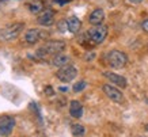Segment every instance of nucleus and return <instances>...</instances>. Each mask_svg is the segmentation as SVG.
I'll return each instance as SVG.
<instances>
[{
    "mask_svg": "<svg viewBox=\"0 0 148 137\" xmlns=\"http://www.w3.org/2000/svg\"><path fill=\"white\" fill-rule=\"evenodd\" d=\"M38 23L42 25V26H50V25H53V11L52 10H45L38 16Z\"/></svg>",
    "mask_w": 148,
    "mask_h": 137,
    "instance_id": "nucleus-12",
    "label": "nucleus"
},
{
    "mask_svg": "<svg viewBox=\"0 0 148 137\" xmlns=\"http://www.w3.org/2000/svg\"><path fill=\"white\" fill-rule=\"evenodd\" d=\"M95 57V53H90V54H86V60H88V61H90V60H92V58Z\"/></svg>",
    "mask_w": 148,
    "mask_h": 137,
    "instance_id": "nucleus-22",
    "label": "nucleus"
},
{
    "mask_svg": "<svg viewBox=\"0 0 148 137\" xmlns=\"http://www.w3.org/2000/svg\"><path fill=\"white\" fill-rule=\"evenodd\" d=\"M147 129H148V126H147Z\"/></svg>",
    "mask_w": 148,
    "mask_h": 137,
    "instance_id": "nucleus-25",
    "label": "nucleus"
},
{
    "mask_svg": "<svg viewBox=\"0 0 148 137\" xmlns=\"http://www.w3.org/2000/svg\"><path fill=\"white\" fill-rule=\"evenodd\" d=\"M141 27H143L144 31H147V33H148V19H145V21L141 23Z\"/></svg>",
    "mask_w": 148,
    "mask_h": 137,
    "instance_id": "nucleus-21",
    "label": "nucleus"
},
{
    "mask_svg": "<svg viewBox=\"0 0 148 137\" xmlns=\"http://www.w3.org/2000/svg\"><path fill=\"white\" fill-rule=\"evenodd\" d=\"M69 1H72V0H54V3L58 5H64V4H68Z\"/></svg>",
    "mask_w": 148,
    "mask_h": 137,
    "instance_id": "nucleus-19",
    "label": "nucleus"
},
{
    "mask_svg": "<svg viewBox=\"0 0 148 137\" xmlns=\"http://www.w3.org/2000/svg\"><path fill=\"white\" fill-rule=\"evenodd\" d=\"M65 42L64 41H58V40H52V41H48L45 44L42 45L38 50L36 52L37 57L38 58H45L48 56H57L63 52L65 49Z\"/></svg>",
    "mask_w": 148,
    "mask_h": 137,
    "instance_id": "nucleus-1",
    "label": "nucleus"
},
{
    "mask_svg": "<svg viewBox=\"0 0 148 137\" xmlns=\"http://www.w3.org/2000/svg\"><path fill=\"white\" fill-rule=\"evenodd\" d=\"M69 114L73 118H80L83 115V106L79 101H72L69 103Z\"/></svg>",
    "mask_w": 148,
    "mask_h": 137,
    "instance_id": "nucleus-11",
    "label": "nucleus"
},
{
    "mask_svg": "<svg viewBox=\"0 0 148 137\" xmlns=\"http://www.w3.org/2000/svg\"><path fill=\"white\" fill-rule=\"evenodd\" d=\"M23 27H25V23L19 22V23H14V25H8L4 29H0V40H3V41L15 40L21 34Z\"/></svg>",
    "mask_w": 148,
    "mask_h": 137,
    "instance_id": "nucleus-4",
    "label": "nucleus"
},
{
    "mask_svg": "<svg viewBox=\"0 0 148 137\" xmlns=\"http://www.w3.org/2000/svg\"><path fill=\"white\" fill-rule=\"evenodd\" d=\"M130 3H133V4H137V3H141L143 0H129Z\"/></svg>",
    "mask_w": 148,
    "mask_h": 137,
    "instance_id": "nucleus-24",
    "label": "nucleus"
},
{
    "mask_svg": "<svg viewBox=\"0 0 148 137\" xmlns=\"http://www.w3.org/2000/svg\"><path fill=\"white\" fill-rule=\"evenodd\" d=\"M15 126V119L10 115H3L0 117V136H10Z\"/></svg>",
    "mask_w": 148,
    "mask_h": 137,
    "instance_id": "nucleus-6",
    "label": "nucleus"
},
{
    "mask_svg": "<svg viewBox=\"0 0 148 137\" xmlns=\"http://www.w3.org/2000/svg\"><path fill=\"white\" fill-rule=\"evenodd\" d=\"M67 26H68V31H71L72 34H76L77 31L80 30L82 22L80 19H77L76 16H69L67 19Z\"/></svg>",
    "mask_w": 148,
    "mask_h": 137,
    "instance_id": "nucleus-13",
    "label": "nucleus"
},
{
    "mask_svg": "<svg viewBox=\"0 0 148 137\" xmlns=\"http://www.w3.org/2000/svg\"><path fill=\"white\" fill-rule=\"evenodd\" d=\"M86 34L88 37L91 45L102 44L103 41L106 40V37H108V27L105 25H95V26L90 27Z\"/></svg>",
    "mask_w": 148,
    "mask_h": 137,
    "instance_id": "nucleus-2",
    "label": "nucleus"
},
{
    "mask_svg": "<svg viewBox=\"0 0 148 137\" xmlns=\"http://www.w3.org/2000/svg\"><path fill=\"white\" fill-rule=\"evenodd\" d=\"M56 76H57L58 80H61L63 83H69L71 80H73L77 76V69L73 65L61 66V68L57 71Z\"/></svg>",
    "mask_w": 148,
    "mask_h": 137,
    "instance_id": "nucleus-5",
    "label": "nucleus"
},
{
    "mask_svg": "<svg viewBox=\"0 0 148 137\" xmlns=\"http://www.w3.org/2000/svg\"><path fill=\"white\" fill-rule=\"evenodd\" d=\"M103 92L106 94V97L109 99H112L113 102H116V103H122L124 102V95L120 90H117L116 87H113L110 84H103Z\"/></svg>",
    "mask_w": 148,
    "mask_h": 137,
    "instance_id": "nucleus-7",
    "label": "nucleus"
},
{
    "mask_svg": "<svg viewBox=\"0 0 148 137\" xmlns=\"http://www.w3.org/2000/svg\"><path fill=\"white\" fill-rule=\"evenodd\" d=\"M58 90H60L61 92H67V91H68V87H60Z\"/></svg>",
    "mask_w": 148,
    "mask_h": 137,
    "instance_id": "nucleus-23",
    "label": "nucleus"
},
{
    "mask_svg": "<svg viewBox=\"0 0 148 137\" xmlns=\"http://www.w3.org/2000/svg\"><path fill=\"white\" fill-rule=\"evenodd\" d=\"M86 86H87V83H86L84 80H80V82H77V83L73 86V91H75V92H80V91H83V90L86 88Z\"/></svg>",
    "mask_w": 148,
    "mask_h": 137,
    "instance_id": "nucleus-17",
    "label": "nucleus"
},
{
    "mask_svg": "<svg viewBox=\"0 0 148 137\" xmlns=\"http://www.w3.org/2000/svg\"><path fill=\"white\" fill-rule=\"evenodd\" d=\"M29 10H30L32 14H40L44 10V5H42L41 1H34V3H32V4L29 5Z\"/></svg>",
    "mask_w": 148,
    "mask_h": 137,
    "instance_id": "nucleus-16",
    "label": "nucleus"
},
{
    "mask_svg": "<svg viewBox=\"0 0 148 137\" xmlns=\"http://www.w3.org/2000/svg\"><path fill=\"white\" fill-rule=\"evenodd\" d=\"M45 94L46 95H53V88L50 87V86H48V87H45Z\"/></svg>",
    "mask_w": 148,
    "mask_h": 137,
    "instance_id": "nucleus-20",
    "label": "nucleus"
},
{
    "mask_svg": "<svg viewBox=\"0 0 148 137\" xmlns=\"http://www.w3.org/2000/svg\"><path fill=\"white\" fill-rule=\"evenodd\" d=\"M69 62H71V58H69V56H65V54H57V56H54L53 60H52V64L56 66L69 65Z\"/></svg>",
    "mask_w": 148,
    "mask_h": 137,
    "instance_id": "nucleus-14",
    "label": "nucleus"
},
{
    "mask_svg": "<svg viewBox=\"0 0 148 137\" xmlns=\"http://www.w3.org/2000/svg\"><path fill=\"white\" fill-rule=\"evenodd\" d=\"M103 76H105L106 79L110 80L113 84H116V86L121 87V88H125L126 87V79L124 77V76L117 75V73H114V72H105Z\"/></svg>",
    "mask_w": 148,
    "mask_h": 137,
    "instance_id": "nucleus-8",
    "label": "nucleus"
},
{
    "mask_svg": "<svg viewBox=\"0 0 148 137\" xmlns=\"http://www.w3.org/2000/svg\"><path fill=\"white\" fill-rule=\"evenodd\" d=\"M103 19H105V11L101 8L94 10L88 16V21H90L91 25H102Z\"/></svg>",
    "mask_w": 148,
    "mask_h": 137,
    "instance_id": "nucleus-10",
    "label": "nucleus"
},
{
    "mask_svg": "<svg viewBox=\"0 0 148 137\" xmlns=\"http://www.w3.org/2000/svg\"><path fill=\"white\" fill-rule=\"evenodd\" d=\"M71 132L73 136H76V137H83L86 134V129L83 125L80 124H73L71 126Z\"/></svg>",
    "mask_w": 148,
    "mask_h": 137,
    "instance_id": "nucleus-15",
    "label": "nucleus"
},
{
    "mask_svg": "<svg viewBox=\"0 0 148 137\" xmlns=\"http://www.w3.org/2000/svg\"><path fill=\"white\" fill-rule=\"evenodd\" d=\"M106 58H108L109 65L112 68H117V69L118 68H124L126 65V62H128V56L124 52L117 50V49L110 50L108 53V56H106Z\"/></svg>",
    "mask_w": 148,
    "mask_h": 137,
    "instance_id": "nucleus-3",
    "label": "nucleus"
},
{
    "mask_svg": "<svg viewBox=\"0 0 148 137\" xmlns=\"http://www.w3.org/2000/svg\"><path fill=\"white\" fill-rule=\"evenodd\" d=\"M58 30H60V31H65V30H68L67 21H61V22H58Z\"/></svg>",
    "mask_w": 148,
    "mask_h": 137,
    "instance_id": "nucleus-18",
    "label": "nucleus"
},
{
    "mask_svg": "<svg viewBox=\"0 0 148 137\" xmlns=\"http://www.w3.org/2000/svg\"><path fill=\"white\" fill-rule=\"evenodd\" d=\"M41 38H42V33H41L38 29H30V30H27L26 34H25V41L30 45L37 44Z\"/></svg>",
    "mask_w": 148,
    "mask_h": 137,
    "instance_id": "nucleus-9",
    "label": "nucleus"
}]
</instances>
